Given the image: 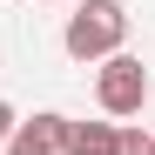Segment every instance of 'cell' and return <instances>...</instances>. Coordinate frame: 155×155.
<instances>
[{
    "label": "cell",
    "instance_id": "obj_1",
    "mask_svg": "<svg viewBox=\"0 0 155 155\" xmlns=\"http://www.w3.org/2000/svg\"><path fill=\"white\" fill-rule=\"evenodd\" d=\"M121 41H128V7L121 0H81L61 27L68 61H108V54H121Z\"/></svg>",
    "mask_w": 155,
    "mask_h": 155
},
{
    "label": "cell",
    "instance_id": "obj_2",
    "mask_svg": "<svg viewBox=\"0 0 155 155\" xmlns=\"http://www.w3.org/2000/svg\"><path fill=\"white\" fill-rule=\"evenodd\" d=\"M94 101H101V115H115V121L142 115V101H148V68H142L135 54H108L101 74H94Z\"/></svg>",
    "mask_w": 155,
    "mask_h": 155
},
{
    "label": "cell",
    "instance_id": "obj_3",
    "mask_svg": "<svg viewBox=\"0 0 155 155\" xmlns=\"http://www.w3.org/2000/svg\"><path fill=\"white\" fill-rule=\"evenodd\" d=\"M61 142H68V115H34L14 128L7 155H61Z\"/></svg>",
    "mask_w": 155,
    "mask_h": 155
},
{
    "label": "cell",
    "instance_id": "obj_4",
    "mask_svg": "<svg viewBox=\"0 0 155 155\" xmlns=\"http://www.w3.org/2000/svg\"><path fill=\"white\" fill-rule=\"evenodd\" d=\"M61 155H115V121H68Z\"/></svg>",
    "mask_w": 155,
    "mask_h": 155
},
{
    "label": "cell",
    "instance_id": "obj_5",
    "mask_svg": "<svg viewBox=\"0 0 155 155\" xmlns=\"http://www.w3.org/2000/svg\"><path fill=\"white\" fill-rule=\"evenodd\" d=\"M115 155H148V135L142 128H115Z\"/></svg>",
    "mask_w": 155,
    "mask_h": 155
},
{
    "label": "cell",
    "instance_id": "obj_6",
    "mask_svg": "<svg viewBox=\"0 0 155 155\" xmlns=\"http://www.w3.org/2000/svg\"><path fill=\"white\" fill-rule=\"evenodd\" d=\"M14 128H20V115H14V101H0V142H14Z\"/></svg>",
    "mask_w": 155,
    "mask_h": 155
},
{
    "label": "cell",
    "instance_id": "obj_7",
    "mask_svg": "<svg viewBox=\"0 0 155 155\" xmlns=\"http://www.w3.org/2000/svg\"><path fill=\"white\" fill-rule=\"evenodd\" d=\"M148 155H155V135H148Z\"/></svg>",
    "mask_w": 155,
    "mask_h": 155
}]
</instances>
